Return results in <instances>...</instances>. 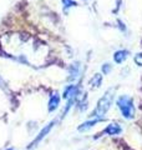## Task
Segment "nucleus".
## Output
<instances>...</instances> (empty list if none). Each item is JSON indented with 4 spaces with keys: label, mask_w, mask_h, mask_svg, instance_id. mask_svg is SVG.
<instances>
[{
    "label": "nucleus",
    "mask_w": 142,
    "mask_h": 150,
    "mask_svg": "<svg viewBox=\"0 0 142 150\" xmlns=\"http://www.w3.org/2000/svg\"><path fill=\"white\" fill-rule=\"evenodd\" d=\"M101 84H102V75L101 74H95L89 81V85L92 89H98L101 86Z\"/></svg>",
    "instance_id": "9d476101"
},
{
    "label": "nucleus",
    "mask_w": 142,
    "mask_h": 150,
    "mask_svg": "<svg viewBox=\"0 0 142 150\" xmlns=\"http://www.w3.org/2000/svg\"><path fill=\"white\" fill-rule=\"evenodd\" d=\"M63 4H64V11L67 13L70 8H74V6H77V4L74 1V0H63Z\"/></svg>",
    "instance_id": "9b49d317"
},
{
    "label": "nucleus",
    "mask_w": 142,
    "mask_h": 150,
    "mask_svg": "<svg viewBox=\"0 0 142 150\" xmlns=\"http://www.w3.org/2000/svg\"><path fill=\"white\" fill-rule=\"evenodd\" d=\"M121 126L118 125L117 123H111L108 124L105 129L102 130V134H106V135H110V137H115V135H118L121 134Z\"/></svg>",
    "instance_id": "423d86ee"
},
{
    "label": "nucleus",
    "mask_w": 142,
    "mask_h": 150,
    "mask_svg": "<svg viewBox=\"0 0 142 150\" xmlns=\"http://www.w3.org/2000/svg\"><path fill=\"white\" fill-rule=\"evenodd\" d=\"M55 124H56V120H53V121H50V123L47 124V125H45L44 128L40 130V133L35 137V139L31 142V144L29 145V149H32L34 146H36V145L39 144V143H41V142H42V139L47 137V134H49L50 131H51V129L54 128V125H55Z\"/></svg>",
    "instance_id": "7ed1b4c3"
},
{
    "label": "nucleus",
    "mask_w": 142,
    "mask_h": 150,
    "mask_svg": "<svg viewBox=\"0 0 142 150\" xmlns=\"http://www.w3.org/2000/svg\"><path fill=\"white\" fill-rule=\"evenodd\" d=\"M135 62L137 65H140V67H142V54H137L135 56Z\"/></svg>",
    "instance_id": "ddd939ff"
},
{
    "label": "nucleus",
    "mask_w": 142,
    "mask_h": 150,
    "mask_svg": "<svg viewBox=\"0 0 142 150\" xmlns=\"http://www.w3.org/2000/svg\"><path fill=\"white\" fill-rule=\"evenodd\" d=\"M116 105L117 108L120 109L122 116L125 119H132L134 118V114H135V106H134V103H132V99L126 95H122L120 96L118 99L116 100Z\"/></svg>",
    "instance_id": "f03ea898"
},
{
    "label": "nucleus",
    "mask_w": 142,
    "mask_h": 150,
    "mask_svg": "<svg viewBox=\"0 0 142 150\" xmlns=\"http://www.w3.org/2000/svg\"><path fill=\"white\" fill-rule=\"evenodd\" d=\"M100 121H102V120H101V119H97V118H92V119H90V120H87V121H85V123H82V124H80L79 128H77V130L80 131V133L87 131V130H90L91 128H93V126L96 125L97 123H100Z\"/></svg>",
    "instance_id": "0eeeda50"
},
{
    "label": "nucleus",
    "mask_w": 142,
    "mask_h": 150,
    "mask_svg": "<svg viewBox=\"0 0 142 150\" xmlns=\"http://www.w3.org/2000/svg\"><path fill=\"white\" fill-rule=\"evenodd\" d=\"M117 24H118V28L121 29V31H125V30H126V26H125V24H124V23H122L121 20H118Z\"/></svg>",
    "instance_id": "4468645a"
},
{
    "label": "nucleus",
    "mask_w": 142,
    "mask_h": 150,
    "mask_svg": "<svg viewBox=\"0 0 142 150\" xmlns=\"http://www.w3.org/2000/svg\"><path fill=\"white\" fill-rule=\"evenodd\" d=\"M111 69H112V65H111V64H108V63L103 64V65H102V68H101L102 73L105 74V75H107L108 73H110V71H111Z\"/></svg>",
    "instance_id": "f8f14e48"
},
{
    "label": "nucleus",
    "mask_w": 142,
    "mask_h": 150,
    "mask_svg": "<svg viewBox=\"0 0 142 150\" xmlns=\"http://www.w3.org/2000/svg\"><path fill=\"white\" fill-rule=\"evenodd\" d=\"M59 105H60V96L58 93H55L50 96L49 103H47V109H49V111H55L59 108Z\"/></svg>",
    "instance_id": "6e6552de"
},
{
    "label": "nucleus",
    "mask_w": 142,
    "mask_h": 150,
    "mask_svg": "<svg viewBox=\"0 0 142 150\" xmlns=\"http://www.w3.org/2000/svg\"><path fill=\"white\" fill-rule=\"evenodd\" d=\"M115 93H116V89L115 88H110L107 89V91L103 94V95L100 98V100L97 101V106L92 112H91V118H97V119H101L103 120L105 119V115L106 112L110 110V108L112 105V101H113V98H115Z\"/></svg>",
    "instance_id": "f257e3e1"
},
{
    "label": "nucleus",
    "mask_w": 142,
    "mask_h": 150,
    "mask_svg": "<svg viewBox=\"0 0 142 150\" xmlns=\"http://www.w3.org/2000/svg\"><path fill=\"white\" fill-rule=\"evenodd\" d=\"M6 150H14V149H13V148H9V149H6Z\"/></svg>",
    "instance_id": "2eb2a0df"
},
{
    "label": "nucleus",
    "mask_w": 142,
    "mask_h": 150,
    "mask_svg": "<svg viewBox=\"0 0 142 150\" xmlns=\"http://www.w3.org/2000/svg\"><path fill=\"white\" fill-rule=\"evenodd\" d=\"M67 70H69V78H67V80L69 81H75L80 76V74H81V63H80V62L72 63L69 67Z\"/></svg>",
    "instance_id": "39448f33"
},
{
    "label": "nucleus",
    "mask_w": 142,
    "mask_h": 150,
    "mask_svg": "<svg viewBox=\"0 0 142 150\" xmlns=\"http://www.w3.org/2000/svg\"><path fill=\"white\" fill-rule=\"evenodd\" d=\"M127 55H129V51L127 50H117L113 54V62L116 64H122L127 59Z\"/></svg>",
    "instance_id": "1a4fd4ad"
},
{
    "label": "nucleus",
    "mask_w": 142,
    "mask_h": 150,
    "mask_svg": "<svg viewBox=\"0 0 142 150\" xmlns=\"http://www.w3.org/2000/svg\"><path fill=\"white\" fill-rule=\"evenodd\" d=\"M80 95V86L75 85V84H70V85L65 86L64 91H63V98L65 100H75L79 98Z\"/></svg>",
    "instance_id": "20e7f679"
}]
</instances>
